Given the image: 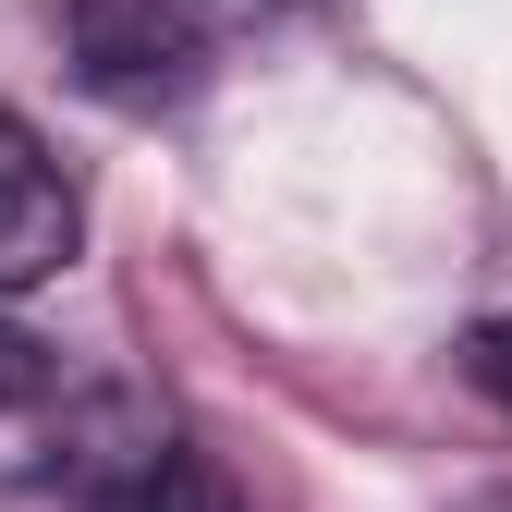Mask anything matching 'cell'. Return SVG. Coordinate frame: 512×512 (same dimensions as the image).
<instances>
[{
  "instance_id": "1",
  "label": "cell",
  "mask_w": 512,
  "mask_h": 512,
  "mask_svg": "<svg viewBox=\"0 0 512 512\" xmlns=\"http://www.w3.org/2000/svg\"><path fill=\"white\" fill-rule=\"evenodd\" d=\"M74 74L110 110H159L208 74V0H74Z\"/></svg>"
},
{
  "instance_id": "2",
  "label": "cell",
  "mask_w": 512,
  "mask_h": 512,
  "mask_svg": "<svg viewBox=\"0 0 512 512\" xmlns=\"http://www.w3.org/2000/svg\"><path fill=\"white\" fill-rule=\"evenodd\" d=\"M74 244H86V208H74V183H61V159L0 110V293L61 281Z\"/></svg>"
},
{
  "instance_id": "3",
  "label": "cell",
  "mask_w": 512,
  "mask_h": 512,
  "mask_svg": "<svg viewBox=\"0 0 512 512\" xmlns=\"http://www.w3.org/2000/svg\"><path fill=\"white\" fill-rule=\"evenodd\" d=\"M135 512H244V500H232V476H220L208 452H183V439H159V464L135 476Z\"/></svg>"
},
{
  "instance_id": "4",
  "label": "cell",
  "mask_w": 512,
  "mask_h": 512,
  "mask_svg": "<svg viewBox=\"0 0 512 512\" xmlns=\"http://www.w3.org/2000/svg\"><path fill=\"white\" fill-rule=\"evenodd\" d=\"M49 378H61V354L25 330V317H0V415H25V403H49Z\"/></svg>"
},
{
  "instance_id": "5",
  "label": "cell",
  "mask_w": 512,
  "mask_h": 512,
  "mask_svg": "<svg viewBox=\"0 0 512 512\" xmlns=\"http://www.w3.org/2000/svg\"><path fill=\"white\" fill-rule=\"evenodd\" d=\"M464 378L512 415V317H476V330H464Z\"/></svg>"
}]
</instances>
